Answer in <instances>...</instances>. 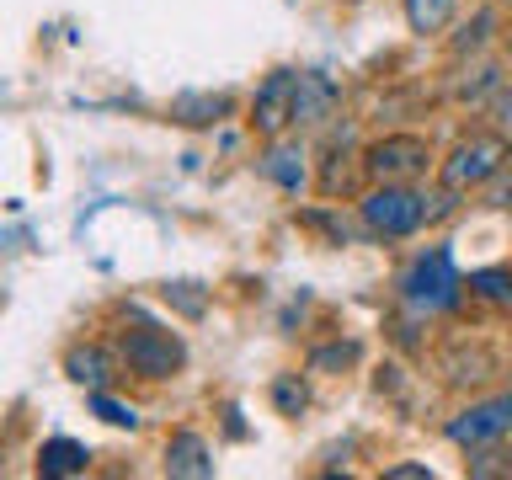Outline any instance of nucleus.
<instances>
[{
    "label": "nucleus",
    "mask_w": 512,
    "mask_h": 480,
    "mask_svg": "<svg viewBox=\"0 0 512 480\" xmlns=\"http://www.w3.org/2000/svg\"><path fill=\"white\" fill-rule=\"evenodd\" d=\"M459 294H464L459 267H454V256H448L443 246H438V251H422V256H416V262L406 267V278H400V299H406L416 315L454 310Z\"/></svg>",
    "instance_id": "nucleus-1"
},
{
    "label": "nucleus",
    "mask_w": 512,
    "mask_h": 480,
    "mask_svg": "<svg viewBox=\"0 0 512 480\" xmlns=\"http://www.w3.org/2000/svg\"><path fill=\"white\" fill-rule=\"evenodd\" d=\"M507 160H512L507 134H470V139H459L454 155L443 160V187L475 192V187L496 182V176L507 171Z\"/></svg>",
    "instance_id": "nucleus-2"
},
{
    "label": "nucleus",
    "mask_w": 512,
    "mask_h": 480,
    "mask_svg": "<svg viewBox=\"0 0 512 480\" xmlns=\"http://www.w3.org/2000/svg\"><path fill=\"white\" fill-rule=\"evenodd\" d=\"M427 219H432L427 198H422V192H411L406 182H384L379 192H368V198H363V224H368V235L406 240V235L422 230Z\"/></svg>",
    "instance_id": "nucleus-3"
},
{
    "label": "nucleus",
    "mask_w": 512,
    "mask_h": 480,
    "mask_svg": "<svg viewBox=\"0 0 512 480\" xmlns=\"http://www.w3.org/2000/svg\"><path fill=\"white\" fill-rule=\"evenodd\" d=\"M118 358L128 363V374H139V379H171L176 368L187 363V347H182V336L166 331V326H139V331H123Z\"/></svg>",
    "instance_id": "nucleus-4"
},
{
    "label": "nucleus",
    "mask_w": 512,
    "mask_h": 480,
    "mask_svg": "<svg viewBox=\"0 0 512 480\" xmlns=\"http://www.w3.org/2000/svg\"><path fill=\"white\" fill-rule=\"evenodd\" d=\"M427 139H416V134H384L374 139L363 150V171L374 176V182H411V176H422L427 171Z\"/></svg>",
    "instance_id": "nucleus-5"
},
{
    "label": "nucleus",
    "mask_w": 512,
    "mask_h": 480,
    "mask_svg": "<svg viewBox=\"0 0 512 480\" xmlns=\"http://www.w3.org/2000/svg\"><path fill=\"white\" fill-rule=\"evenodd\" d=\"M294 91L299 75L294 70H272L251 96V128L262 139H283V128H294Z\"/></svg>",
    "instance_id": "nucleus-6"
},
{
    "label": "nucleus",
    "mask_w": 512,
    "mask_h": 480,
    "mask_svg": "<svg viewBox=\"0 0 512 480\" xmlns=\"http://www.w3.org/2000/svg\"><path fill=\"white\" fill-rule=\"evenodd\" d=\"M448 443L459 448H480V443H496L502 432H512V395H496V400H475V406H464L454 422L443 427Z\"/></svg>",
    "instance_id": "nucleus-7"
},
{
    "label": "nucleus",
    "mask_w": 512,
    "mask_h": 480,
    "mask_svg": "<svg viewBox=\"0 0 512 480\" xmlns=\"http://www.w3.org/2000/svg\"><path fill=\"white\" fill-rule=\"evenodd\" d=\"M336 80L331 75H320V70H304L299 75V91H294V128H315V123H326L331 118V107H336Z\"/></svg>",
    "instance_id": "nucleus-8"
},
{
    "label": "nucleus",
    "mask_w": 512,
    "mask_h": 480,
    "mask_svg": "<svg viewBox=\"0 0 512 480\" xmlns=\"http://www.w3.org/2000/svg\"><path fill=\"white\" fill-rule=\"evenodd\" d=\"M166 475H182V480H208L214 475V454L198 432H171L166 443Z\"/></svg>",
    "instance_id": "nucleus-9"
},
{
    "label": "nucleus",
    "mask_w": 512,
    "mask_h": 480,
    "mask_svg": "<svg viewBox=\"0 0 512 480\" xmlns=\"http://www.w3.org/2000/svg\"><path fill=\"white\" fill-rule=\"evenodd\" d=\"M230 96L224 91H182V96H171V123H182V128H208V123H219V118H230Z\"/></svg>",
    "instance_id": "nucleus-10"
},
{
    "label": "nucleus",
    "mask_w": 512,
    "mask_h": 480,
    "mask_svg": "<svg viewBox=\"0 0 512 480\" xmlns=\"http://www.w3.org/2000/svg\"><path fill=\"white\" fill-rule=\"evenodd\" d=\"M64 374H70L75 384H86V390H107L112 384V352L107 347H70Z\"/></svg>",
    "instance_id": "nucleus-11"
},
{
    "label": "nucleus",
    "mask_w": 512,
    "mask_h": 480,
    "mask_svg": "<svg viewBox=\"0 0 512 480\" xmlns=\"http://www.w3.org/2000/svg\"><path fill=\"white\" fill-rule=\"evenodd\" d=\"M91 464V448L75 438H48L38 448V475H80Z\"/></svg>",
    "instance_id": "nucleus-12"
},
{
    "label": "nucleus",
    "mask_w": 512,
    "mask_h": 480,
    "mask_svg": "<svg viewBox=\"0 0 512 480\" xmlns=\"http://www.w3.org/2000/svg\"><path fill=\"white\" fill-rule=\"evenodd\" d=\"M262 176H267V182H278L283 192H299V187H304V155L294 150V144H278V139H272V150H267V160H262Z\"/></svg>",
    "instance_id": "nucleus-13"
},
{
    "label": "nucleus",
    "mask_w": 512,
    "mask_h": 480,
    "mask_svg": "<svg viewBox=\"0 0 512 480\" xmlns=\"http://www.w3.org/2000/svg\"><path fill=\"white\" fill-rule=\"evenodd\" d=\"M470 294L496 304V310H512V267H480V272H470Z\"/></svg>",
    "instance_id": "nucleus-14"
},
{
    "label": "nucleus",
    "mask_w": 512,
    "mask_h": 480,
    "mask_svg": "<svg viewBox=\"0 0 512 480\" xmlns=\"http://www.w3.org/2000/svg\"><path fill=\"white\" fill-rule=\"evenodd\" d=\"M454 11H459V0H406V22L411 32H443L448 22H454Z\"/></svg>",
    "instance_id": "nucleus-15"
},
{
    "label": "nucleus",
    "mask_w": 512,
    "mask_h": 480,
    "mask_svg": "<svg viewBox=\"0 0 512 480\" xmlns=\"http://www.w3.org/2000/svg\"><path fill=\"white\" fill-rule=\"evenodd\" d=\"M91 411L102 416V422H112V427H134L139 416H134V406H118L107 390H91Z\"/></svg>",
    "instance_id": "nucleus-16"
},
{
    "label": "nucleus",
    "mask_w": 512,
    "mask_h": 480,
    "mask_svg": "<svg viewBox=\"0 0 512 480\" xmlns=\"http://www.w3.org/2000/svg\"><path fill=\"white\" fill-rule=\"evenodd\" d=\"M272 400H278V411H288V416H299L304 411V384H299V374H283L278 384H272Z\"/></svg>",
    "instance_id": "nucleus-17"
},
{
    "label": "nucleus",
    "mask_w": 512,
    "mask_h": 480,
    "mask_svg": "<svg viewBox=\"0 0 512 480\" xmlns=\"http://www.w3.org/2000/svg\"><path fill=\"white\" fill-rule=\"evenodd\" d=\"M192 288H198V283H171L166 299L182 304V315H203V294H192Z\"/></svg>",
    "instance_id": "nucleus-18"
},
{
    "label": "nucleus",
    "mask_w": 512,
    "mask_h": 480,
    "mask_svg": "<svg viewBox=\"0 0 512 480\" xmlns=\"http://www.w3.org/2000/svg\"><path fill=\"white\" fill-rule=\"evenodd\" d=\"M491 86H496V70H491V64H480L475 80H464V86H459V102H475V96L491 91Z\"/></svg>",
    "instance_id": "nucleus-19"
},
{
    "label": "nucleus",
    "mask_w": 512,
    "mask_h": 480,
    "mask_svg": "<svg viewBox=\"0 0 512 480\" xmlns=\"http://www.w3.org/2000/svg\"><path fill=\"white\" fill-rule=\"evenodd\" d=\"M486 32H491V16H475V32L464 27V38H454V54H470V48L486 43Z\"/></svg>",
    "instance_id": "nucleus-20"
},
{
    "label": "nucleus",
    "mask_w": 512,
    "mask_h": 480,
    "mask_svg": "<svg viewBox=\"0 0 512 480\" xmlns=\"http://www.w3.org/2000/svg\"><path fill=\"white\" fill-rule=\"evenodd\" d=\"M352 358H358V347H352V342H342V347H326V352H315V358H310V368H326V363H352Z\"/></svg>",
    "instance_id": "nucleus-21"
},
{
    "label": "nucleus",
    "mask_w": 512,
    "mask_h": 480,
    "mask_svg": "<svg viewBox=\"0 0 512 480\" xmlns=\"http://www.w3.org/2000/svg\"><path fill=\"white\" fill-rule=\"evenodd\" d=\"M390 480H427V464H390Z\"/></svg>",
    "instance_id": "nucleus-22"
},
{
    "label": "nucleus",
    "mask_w": 512,
    "mask_h": 480,
    "mask_svg": "<svg viewBox=\"0 0 512 480\" xmlns=\"http://www.w3.org/2000/svg\"><path fill=\"white\" fill-rule=\"evenodd\" d=\"M496 123H502L507 134H512V86H507L502 96H496Z\"/></svg>",
    "instance_id": "nucleus-23"
},
{
    "label": "nucleus",
    "mask_w": 512,
    "mask_h": 480,
    "mask_svg": "<svg viewBox=\"0 0 512 480\" xmlns=\"http://www.w3.org/2000/svg\"><path fill=\"white\" fill-rule=\"evenodd\" d=\"M491 208H512V176H507V182L491 192Z\"/></svg>",
    "instance_id": "nucleus-24"
},
{
    "label": "nucleus",
    "mask_w": 512,
    "mask_h": 480,
    "mask_svg": "<svg viewBox=\"0 0 512 480\" xmlns=\"http://www.w3.org/2000/svg\"><path fill=\"white\" fill-rule=\"evenodd\" d=\"M507 470H512V464H507Z\"/></svg>",
    "instance_id": "nucleus-25"
},
{
    "label": "nucleus",
    "mask_w": 512,
    "mask_h": 480,
    "mask_svg": "<svg viewBox=\"0 0 512 480\" xmlns=\"http://www.w3.org/2000/svg\"><path fill=\"white\" fill-rule=\"evenodd\" d=\"M507 48H512V43H507Z\"/></svg>",
    "instance_id": "nucleus-26"
}]
</instances>
